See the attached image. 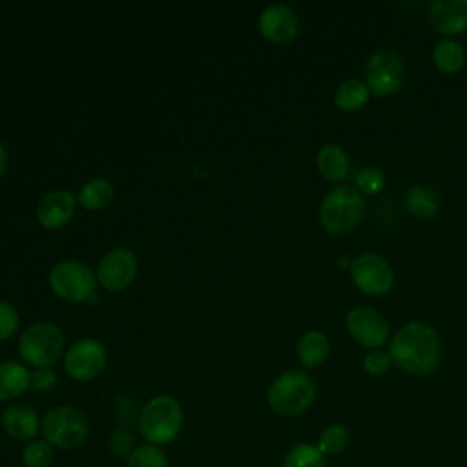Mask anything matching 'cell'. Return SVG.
Listing matches in <instances>:
<instances>
[{
	"mask_svg": "<svg viewBox=\"0 0 467 467\" xmlns=\"http://www.w3.org/2000/svg\"><path fill=\"white\" fill-rule=\"evenodd\" d=\"M392 361L412 376H423L436 368L440 359V337L425 323L403 325L390 343Z\"/></svg>",
	"mask_w": 467,
	"mask_h": 467,
	"instance_id": "6da1fadb",
	"label": "cell"
},
{
	"mask_svg": "<svg viewBox=\"0 0 467 467\" xmlns=\"http://www.w3.org/2000/svg\"><path fill=\"white\" fill-rule=\"evenodd\" d=\"M182 409L179 401L168 394L150 398L140 409L139 429L144 440L151 445L173 441L182 429Z\"/></svg>",
	"mask_w": 467,
	"mask_h": 467,
	"instance_id": "7a4b0ae2",
	"label": "cell"
},
{
	"mask_svg": "<svg viewBox=\"0 0 467 467\" xmlns=\"http://www.w3.org/2000/svg\"><path fill=\"white\" fill-rule=\"evenodd\" d=\"M316 398L312 378L297 368L279 374L268 387L266 401L279 416H297L305 412Z\"/></svg>",
	"mask_w": 467,
	"mask_h": 467,
	"instance_id": "3957f363",
	"label": "cell"
},
{
	"mask_svg": "<svg viewBox=\"0 0 467 467\" xmlns=\"http://www.w3.org/2000/svg\"><path fill=\"white\" fill-rule=\"evenodd\" d=\"M40 429L44 440L51 447L58 449H77L89 434V425L84 412L73 405H58L47 410Z\"/></svg>",
	"mask_w": 467,
	"mask_h": 467,
	"instance_id": "277c9868",
	"label": "cell"
},
{
	"mask_svg": "<svg viewBox=\"0 0 467 467\" xmlns=\"http://www.w3.org/2000/svg\"><path fill=\"white\" fill-rule=\"evenodd\" d=\"M363 210V195L358 190L350 186H336L325 195L319 208V219L330 234H345L361 223Z\"/></svg>",
	"mask_w": 467,
	"mask_h": 467,
	"instance_id": "5b68a950",
	"label": "cell"
},
{
	"mask_svg": "<svg viewBox=\"0 0 467 467\" xmlns=\"http://www.w3.org/2000/svg\"><path fill=\"white\" fill-rule=\"evenodd\" d=\"M64 348V332L51 321L29 325L18 341L20 358L35 368L53 365Z\"/></svg>",
	"mask_w": 467,
	"mask_h": 467,
	"instance_id": "8992f818",
	"label": "cell"
},
{
	"mask_svg": "<svg viewBox=\"0 0 467 467\" xmlns=\"http://www.w3.org/2000/svg\"><path fill=\"white\" fill-rule=\"evenodd\" d=\"M51 290L64 301L78 303L95 296L97 279L91 268L80 261H60L49 272Z\"/></svg>",
	"mask_w": 467,
	"mask_h": 467,
	"instance_id": "52a82bcc",
	"label": "cell"
},
{
	"mask_svg": "<svg viewBox=\"0 0 467 467\" xmlns=\"http://www.w3.org/2000/svg\"><path fill=\"white\" fill-rule=\"evenodd\" d=\"M405 64L401 57L394 51L381 49L376 51L365 67V84L368 91L376 97H387L403 86Z\"/></svg>",
	"mask_w": 467,
	"mask_h": 467,
	"instance_id": "ba28073f",
	"label": "cell"
},
{
	"mask_svg": "<svg viewBox=\"0 0 467 467\" xmlns=\"http://www.w3.org/2000/svg\"><path fill=\"white\" fill-rule=\"evenodd\" d=\"M354 285L368 296H383L394 285L390 265L378 254H361L350 265Z\"/></svg>",
	"mask_w": 467,
	"mask_h": 467,
	"instance_id": "9c48e42d",
	"label": "cell"
},
{
	"mask_svg": "<svg viewBox=\"0 0 467 467\" xmlns=\"http://www.w3.org/2000/svg\"><path fill=\"white\" fill-rule=\"evenodd\" d=\"M108 361L106 348L95 339H80L73 343L64 356V368L69 378L77 381H88L97 378Z\"/></svg>",
	"mask_w": 467,
	"mask_h": 467,
	"instance_id": "30bf717a",
	"label": "cell"
},
{
	"mask_svg": "<svg viewBox=\"0 0 467 467\" xmlns=\"http://www.w3.org/2000/svg\"><path fill=\"white\" fill-rule=\"evenodd\" d=\"M347 328L359 345L368 348H379L389 337L387 319L368 306H354L347 314Z\"/></svg>",
	"mask_w": 467,
	"mask_h": 467,
	"instance_id": "8fae6325",
	"label": "cell"
},
{
	"mask_svg": "<svg viewBox=\"0 0 467 467\" xmlns=\"http://www.w3.org/2000/svg\"><path fill=\"white\" fill-rule=\"evenodd\" d=\"M137 274V257L128 248H113L109 250L99 263L97 279L99 283L109 290L119 292L126 288Z\"/></svg>",
	"mask_w": 467,
	"mask_h": 467,
	"instance_id": "7c38bea8",
	"label": "cell"
},
{
	"mask_svg": "<svg viewBox=\"0 0 467 467\" xmlns=\"http://www.w3.org/2000/svg\"><path fill=\"white\" fill-rule=\"evenodd\" d=\"M259 31L266 40L285 44L297 35L299 18L292 7L285 4H272L259 15Z\"/></svg>",
	"mask_w": 467,
	"mask_h": 467,
	"instance_id": "4fadbf2b",
	"label": "cell"
},
{
	"mask_svg": "<svg viewBox=\"0 0 467 467\" xmlns=\"http://www.w3.org/2000/svg\"><path fill=\"white\" fill-rule=\"evenodd\" d=\"M75 213V197L66 190L46 193L36 204V219L44 228L55 230L69 223Z\"/></svg>",
	"mask_w": 467,
	"mask_h": 467,
	"instance_id": "5bb4252c",
	"label": "cell"
},
{
	"mask_svg": "<svg viewBox=\"0 0 467 467\" xmlns=\"http://www.w3.org/2000/svg\"><path fill=\"white\" fill-rule=\"evenodd\" d=\"M429 20L436 31L456 35L467 29V0H434L429 5Z\"/></svg>",
	"mask_w": 467,
	"mask_h": 467,
	"instance_id": "9a60e30c",
	"label": "cell"
},
{
	"mask_svg": "<svg viewBox=\"0 0 467 467\" xmlns=\"http://www.w3.org/2000/svg\"><path fill=\"white\" fill-rule=\"evenodd\" d=\"M2 429L15 440H35L40 420L29 405H9L2 412Z\"/></svg>",
	"mask_w": 467,
	"mask_h": 467,
	"instance_id": "2e32d148",
	"label": "cell"
},
{
	"mask_svg": "<svg viewBox=\"0 0 467 467\" xmlns=\"http://www.w3.org/2000/svg\"><path fill=\"white\" fill-rule=\"evenodd\" d=\"M319 173L328 181H343L350 171V159L337 144H325L316 155Z\"/></svg>",
	"mask_w": 467,
	"mask_h": 467,
	"instance_id": "e0dca14e",
	"label": "cell"
},
{
	"mask_svg": "<svg viewBox=\"0 0 467 467\" xmlns=\"http://www.w3.org/2000/svg\"><path fill=\"white\" fill-rule=\"evenodd\" d=\"M31 385L29 370L18 361L0 363V401L18 398Z\"/></svg>",
	"mask_w": 467,
	"mask_h": 467,
	"instance_id": "ac0fdd59",
	"label": "cell"
},
{
	"mask_svg": "<svg viewBox=\"0 0 467 467\" xmlns=\"http://www.w3.org/2000/svg\"><path fill=\"white\" fill-rule=\"evenodd\" d=\"M330 352L328 337L319 330L305 332L297 341V358L303 367L312 368L327 359Z\"/></svg>",
	"mask_w": 467,
	"mask_h": 467,
	"instance_id": "d6986e66",
	"label": "cell"
},
{
	"mask_svg": "<svg viewBox=\"0 0 467 467\" xmlns=\"http://www.w3.org/2000/svg\"><path fill=\"white\" fill-rule=\"evenodd\" d=\"M407 208L420 219H429L438 213L441 206L440 193L431 186H412L405 193Z\"/></svg>",
	"mask_w": 467,
	"mask_h": 467,
	"instance_id": "ffe728a7",
	"label": "cell"
},
{
	"mask_svg": "<svg viewBox=\"0 0 467 467\" xmlns=\"http://www.w3.org/2000/svg\"><path fill=\"white\" fill-rule=\"evenodd\" d=\"M368 95L370 91L365 82L358 78H350L339 84V88L336 89L334 100H336V106L343 111H358L367 104Z\"/></svg>",
	"mask_w": 467,
	"mask_h": 467,
	"instance_id": "44dd1931",
	"label": "cell"
},
{
	"mask_svg": "<svg viewBox=\"0 0 467 467\" xmlns=\"http://www.w3.org/2000/svg\"><path fill=\"white\" fill-rule=\"evenodd\" d=\"M432 62L443 73H456L465 64V51L454 40H441L432 49Z\"/></svg>",
	"mask_w": 467,
	"mask_h": 467,
	"instance_id": "7402d4cb",
	"label": "cell"
},
{
	"mask_svg": "<svg viewBox=\"0 0 467 467\" xmlns=\"http://www.w3.org/2000/svg\"><path fill=\"white\" fill-rule=\"evenodd\" d=\"M77 199L88 210H102L113 199V186L106 179H91L80 188Z\"/></svg>",
	"mask_w": 467,
	"mask_h": 467,
	"instance_id": "603a6c76",
	"label": "cell"
},
{
	"mask_svg": "<svg viewBox=\"0 0 467 467\" xmlns=\"http://www.w3.org/2000/svg\"><path fill=\"white\" fill-rule=\"evenodd\" d=\"M283 467H327V460L317 445L297 443L286 452Z\"/></svg>",
	"mask_w": 467,
	"mask_h": 467,
	"instance_id": "cb8c5ba5",
	"label": "cell"
},
{
	"mask_svg": "<svg viewBox=\"0 0 467 467\" xmlns=\"http://www.w3.org/2000/svg\"><path fill=\"white\" fill-rule=\"evenodd\" d=\"M350 440V432L343 423H330L325 427L317 438V449L327 456V454H339L341 451L347 449Z\"/></svg>",
	"mask_w": 467,
	"mask_h": 467,
	"instance_id": "d4e9b609",
	"label": "cell"
},
{
	"mask_svg": "<svg viewBox=\"0 0 467 467\" xmlns=\"http://www.w3.org/2000/svg\"><path fill=\"white\" fill-rule=\"evenodd\" d=\"M128 467H170L166 454L151 443L135 447L128 456Z\"/></svg>",
	"mask_w": 467,
	"mask_h": 467,
	"instance_id": "484cf974",
	"label": "cell"
},
{
	"mask_svg": "<svg viewBox=\"0 0 467 467\" xmlns=\"http://www.w3.org/2000/svg\"><path fill=\"white\" fill-rule=\"evenodd\" d=\"M53 462V447L46 440H31L22 451L26 467H49Z\"/></svg>",
	"mask_w": 467,
	"mask_h": 467,
	"instance_id": "4316f807",
	"label": "cell"
},
{
	"mask_svg": "<svg viewBox=\"0 0 467 467\" xmlns=\"http://www.w3.org/2000/svg\"><path fill=\"white\" fill-rule=\"evenodd\" d=\"M356 186L359 193L374 195L383 190L385 186V175L378 168H363L356 175Z\"/></svg>",
	"mask_w": 467,
	"mask_h": 467,
	"instance_id": "83f0119b",
	"label": "cell"
},
{
	"mask_svg": "<svg viewBox=\"0 0 467 467\" xmlns=\"http://www.w3.org/2000/svg\"><path fill=\"white\" fill-rule=\"evenodd\" d=\"M392 356L390 352H385V350H370L365 358H363V368L372 374V376H381L385 372H389V368L392 367Z\"/></svg>",
	"mask_w": 467,
	"mask_h": 467,
	"instance_id": "f1b7e54d",
	"label": "cell"
},
{
	"mask_svg": "<svg viewBox=\"0 0 467 467\" xmlns=\"http://www.w3.org/2000/svg\"><path fill=\"white\" fill-rule=\"evenodd\" d=\"M18 328V314L16 310L5 303L0 301V341L11 337Z\"/></svg>",
	"mask_w": 467,
	"mask_h": 467,
	"instance_id": "f546056e",
	"label": "cell"
},
{
	"mask_svg": "<svg viewBox=\"0 0 467 467\" xmlns=\"http://www.w3.org/2000/svg\"><path fill=\"white\" fill-rule=\"evenodd\" d=\"M57 383V376L53 370H49L47 367L46 368H36L33 374H31V385L38 390H47L51 389L53 385Z\"/></svg>",
	"mask_w": 467,
	"mask_h": 467,
	"instance_id": "4dcf8cb0",
	"label": "cell"
},
{
	"mask_svg": "<svg viewBox=\"0 0 467 467\" xmlns=\"http://www.w3.org/2000/svg\"><path fill=\"white\" fill-rule=\"evenodd\" d=\"M109 449L115 456H124L131 449V436L126 431H117L113 432L109 440ZM133 451V449H131Z\"/></svg>",
	"mask_w": 467,
	"mask_h": 467,
	"instance_id": "1f68e13d",
	"label": "cell"
},
{
	"mask_svg": "<svg viewBox=\"0 0 467 467\" xmlns=\"http://www.w3.org/2000/svg\"><path fill=\"white\" fill-rule=\"evenodd\" d=\"M5 168H7V151L0 142V175L5 171Z\"/></svg>",
	"mask_w": 467,
	"mask_h": 467,
	"instance_id": "d6a6232c",
	"label": "cell"
}]
</instances>
